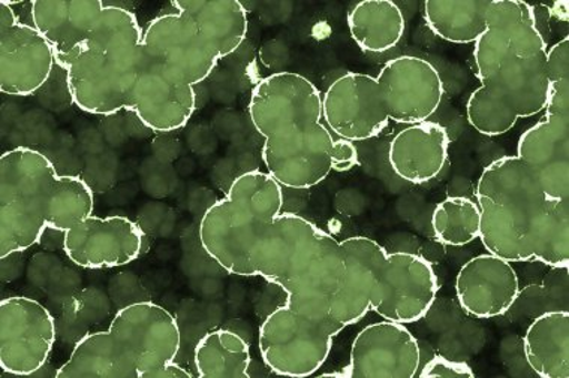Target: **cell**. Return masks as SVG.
Wrapping results in <instances>:
<instances>
[{
  "instance_id": "19",
  "label": "cell",
  "mask_w": 569,
  "mask_h": 378,
  "mask_svg": "<svg viewBox=\"0 0 569 378\" xmlns=\"http://www.w3.org/2000/svg\"><path fill=\"white\" fill-rule=\"evenodd\" d=\"M491 0H429L425 20L437 37L452 44H476L486 32Z\"/></svg>"
},
{
  "instance_id": "8",
  "label": "cell",
  "mask_w": 569,
  "mask_h": 378,
  "mask_svg": "<svg viewBox=\"0 0 569 378\" xmlns=\"http://www.w3.org/2000/svg\"><path fill=\"white\" fill-rule=\"evenodd\" d=\"M171 8L144 30L142 50L163 83L196 93L219 60L244 41L248 10L236 0H177Z\"/></svg>"
},
{
  "instance_id": "21",
  "label": "cell",
  "mask_w": 569,
  "mask_h": 378,
  "mask_svg": "<svg viewBox=\"0 0 569 378\" xmlns=\"http://www.w3.org/2000/svg\"><path fill=\"white\" fill-rule=\"evenodd\" d=\"M432 226L435 238L443 246H467L480 238V206L468 197H447L435 208Z\"/></svg>"
},
{
  "instance_id": "13",
  "label": "cell",
  "mask_w": 569,
  "mask_h": 378,
  "mask_svg": "<svg viewBox=\"0 0 569 378\" xmlns=\"http://www.w3.org/2000/svg\"><path fill=\"white\" fill-rule=\"evenodd\" d=\"M420 362V344L407 326L383 320L366 326L353 339L351 358L343 376L412 378L417 376Z\"/></svg>"
},
{
  "instance_id": "22",
  "label": "cell",
  "mask_w": 569,
  "mask_h": 378,
  "mask_svg": "<svg viewBox=\"0 0 569 378\" xmlns=\"http://www.w3.org/2000/svg\"><path fill=\"white\" fill-rule=\"evenodd\" d=\"M417 376L425 378H473L476 374L468 364L447 359L443 356H435L422 367L420 372H417Z\"/></svg>"
},
{
  "instance_id": "5",
  "label": "cell",
  "mask_w": 569,
  "mask_h": 378,
  "mask_svg": "<svg viewBox=\"0 0 569 378\" xmlns=\"http://www.w3.org/2000/svg\"><path fill=\"white\" fill-rule=\"evenodd\" d=\"M249 114L264 137L267 174L282 187L306 191L333 171L335 143L312 81L296 72L266 76L253 89Z\"/></svg>"
},
{
  "instance_id": "12",
  "label": "cell",
  "mask_w": 569,
  "mask_h": 378,
  "mask_svg": "<svg viewBox=\"0 0 569 378\" xmlns=\"http://www.w3.org/2000/svg\"><path fill=\"white\" fill-rule=\"evenodd\" d=\"M56 64L49 41L32 24L20 21L7 0L0 2V90L30 96L49 81Z\"/></svg>"
},
{
  "instance_id": "4",
  "label": "cell",
  "mask_w": 569,
  "mask_h": 378,
  "mask_svg": "<svg viewBox=\"0 0 569 378\" xmlns=\"http://www.w3.org/2000/svg\"><path fill=\"white\" fill-rule=\"evenodd\" d=\"M473 60L480 88L468 101V120L477 132L499 136L520 119L546 110L550 94L549 49L536 28L532 6L491 0L486 32Z\"/></svg>"
},
{
  "instance_id": "2",
  "label": "cell",
  "mask_w": 569,
  "mask_h": 378,
  "mask_svg": "<svg viewBox=\"0 0 569 378\" xmlns=\"http://www.w3.org/2000/svg\"><path fill=\"white\" fill-rule=\"evenodd\" d=\"M545 118L520 136L516 156L498 159L477 186L480 239L508 262L569 264V38L549 50Z\"/></svg>"
},
{
  "instance_id": "15",
  "label": "cell",
  "mask_w": 569,
  "mask_h": 378,
  "mask_svg": "<svg viewBox=\"0 0 569 378\" xmlns=\"http://www.w3.org/2000/svg\"><path fill=\"white\" fill-rule=\"evenodd\" d=\"M460 307L477 319H493L510 311L520 295V283L511 262L480 255L467 262L456 280Z\"/></svg>"
},
{
  "instance_id": "7",
  "label": "cell",
  "mask_w": 569,
  "mask_h": 378,
  "mask_svg": "<svg viewBox=\"0 0 569 378\" xmlns=\"http://www.w3.org/2000/svg\"><path fill=\"white\" fill-rule=\"evenodd\" d=\"M93 193L79 177L59 175L37 150L0 159V257L28 251L49 229L68 232L92 216Z\"/></svg>"
},
{
  "instance_id": "17",
  "label": "cell",
  "mask_w": 569,
  "mask_h": 378,
  "mask_svg": "<svg viewBox=\"0 0 569 378\" xmlns=\"http://www.w3.org/2000/svg\"><path fill=\"white\" fill-rule=\"evenodd\" d=\"M529 367L545 378L569 377V313L563 309L542 313L525 335Z\"/></svg>"
},
{
  "instance_id": "20",
  "label": "cell",
  "mask_w": 569,
  "mask_h": 378,
  "mask_svg": "<svg viewBox=\"0 0 569 378\" xmlns=\"http://www.w3.org/2000/svg\"><path fill=\"white\" fill-rule=\"evenodd\" d=\"M196 369L202 378H249L251 350L246 339L228 329L211 330L197 344Z\"/></svg>"
},
{
  "instance_id": "23",
  "label": "cell",
  "mask_w": 569,
  "mask_h": 378,
  "mask_svg": "<svg viewBox=\"0 0 569 378\" xmlns=\"http://www.w3.org/2000/svg\"><path fill=\"white\" fill-rule=\"evenodd\" d=\"M360 165L359 152L351 141L339 137L335 143L333 171L347 172Z\"/></svg>"
},
{
  "instance_id": "1",
  "label": "cell",
  "mask_w": 569,
  "mask_h": 378,
  "mask_svg": "<svg viewBox=\"0 0 569 378\" xmlns=\"http://www.w3.org/2000/svg\"><path fill=\"white\" fill-rule=\"evenodd\" d=\"M283 187L261 171L246 172L207 210L201 246L230 274L262 277L284 292L260 328L266 367L309 377L329 358L342 328L333 319L347 275L342 241L295 213H282Z\"/></svg>"
},
{
  "instance_id": "24",
  "label": "cell",
  "mask_w": 569,
  "mask_h": 378,
  "mask_svg": "<svg viewBox=\"0 0 569 378\" xmlns=\"http://www.w3.org/2000/svg\"><path fill=\"white\" fill-rule=\"evenodd\" d=\"M192 374L177 365L176 362L167 364L166 367L157 369L149 374L148 378H189Z\"/></svg>"
},
{
  "instance_id": "3",
  "label": "cell",
  "mask_w": 569,
  "mask_h": 378,
  "mask_svg": "<svg viewBox=\"0 0 569 378\" xmlns=\"http://www.w3.org/2000/svg\"><path fill=\"white\" fill-rule=\"evenodd\" d=\"M34 28L49 41L84 113L132 111L153 132H174L192 118L196 94L163 83L142 50V30L127 8L101 0H34Z\"/></svg>"
},
{
  "instance_id": "14",
  "label": "cell",
  "mask_w": 569,
  "mask_h": 378,
  "mask_svg": "<svg viewBox=\"0 0 569 378\" xmlns=\"http://www.w3.org/2000/svg\"><path fill=\"white\" fill-rule=\"evenodd\" d=\"M144 241L140 227L129 218H102L92 214L64 232L63 251L81 268H116L136 260Z\"/></svg>"
},
{
  "instance_id": "6",
  "label": "cell",
  "mask_w": 569,
  "mask_h": 378,
  "mask_svg": "<svg viewBox=\"0 0 569 378\" xmlns=\"http://www.w3.org/2000/svg\"><path fill=\"white\" fill-rule=\"evenodd\" d=\"M443 98L432 63L402 55L383 64L377 76L349 72L322 98L325 122L336 136L357 143L378 136L388 123L416 124L437 113Z\"/></svg>"
},
{
  "instance_id": "18",
  "label": "cell",
  "mask_w": 569,
  "mask_h": 378,
  "mask_svg": "<svg viewBox=\"0 0 569 378\" xmlns=\"http://www.w3.org/2000/svg\"><path fill=\"white\" fill-rule=\"evenodd\" d=\"M348 28L366 53H386L402 40L403 12L390 0H365L349 11Z\"/></svg>"
},
{
  "instance_id": "16",
  "label": "cell",
  "mask_w": 569,
  "mask_h": 378,
  "mask_svg": "<svg viewBox=\"0 0 569 378\" xmlns=\"http://www.w3.org/2000/svg\"><path fill=\"white\" fill-rule=\"evenodd\" d=\"M450 137L439 123L409 124L391 141L388 161L400 178L425 184L437 178L448 159Z\"/></svg>"
},
{
  "instance_id": "9",
  "label": "cell",
  "mask_w": 569,
  "mask_h": 378,
  "mask_svg": "<svg viewBox=\"0 0 569 378\" xmlns=\"http://www.w3.org/2000/svg\"><path fill=\"white\" fill-rule=\"evenodd\" d=\"M347 275L336 298L333 319L340 328L369 311L396 324H416L430 311L438 294L432 264L413 253L387 252L366 236L342 241Z\"/></svg>"
},
{
  "instance_id": "11",
  "label": "cell",
  "mask_w": 569,
  "mask_h": 378,
  "mask_svg": "<svg viewBox=\"0 0 569 378\" xmlns=\"http://www.w3.org/2000/svg\"><path fill=\"white\" fill-rule=\"evenodd\" d=\"M56 325L49 309L24 296L0 304V368L12 376H32L53 350Z\"/></svg>"
},
{
  "instance_id": "10",
  "label": "cell",
  "mask_w": 569,
  "mask_h": 378,
  "mask_svg": "<svg viewBox=\"0 0 569 378\" xmlns=\"http://www.w3.org/2000/svg\"><path fill=\"white\" fill-rule=\"evenodd\" d=\"M182 335L174 316L153 303L129 304L110 328L86 335L58 378H148L174 362Z\"/></svg>"
}]
</instances>
